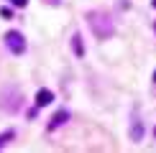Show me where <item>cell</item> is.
<instances>
[{"label":"cell","instance_id":"1","mask_svg":"<svg viewBox=\"0 0 156 153\" xmlns=\"http://www.w3.org/2000/svg\"><path fill=\"white\" fill-rule=\"evenodd\" d=\"M90 28L95 31L97 38H110L113 36V21H110L108 15H102V13H90Z\"/></svg>","mask_w":156,"mask_h":153},{"label":"cell","instance_id":"8","mask_svg":"<svg viewBox=\"0 0 156 153\" xmlns=\"http://www.w3.org/2000/svg\"><path fill=\"white\" fill-rule=\"evenodd\" d=\"M13 5H16V8H26V5H28V0H10Z\"/></svg>","mask_w":156,"mask_h":153},{"label":"cell","instance_id":"9","mask_svg":"<svg viewBox=\"0 0 156 153\" xmlns=\"http://www.w3.org/2000/svg\"><path fill=\"white\" fill-rule=\"evenodd\" d=\"M154 82H156V72H154Z\"/></svg>","mask_w":156,"mask_h":153},{"label":"cell","instance_id":"10","mask_svg":"<svg viewBox=\"0 0 156 153\" xmlns=\"http://www.w3.org/2000/svg\"><path fill=\"white\" fill-rule=\"evenodd\" d=\"M154 135H156V127H154Z\"/></svg>","mask_w":156,"mask_h":153},{"label":"cell","instance_id":"7","mask_svg":"<svg viewBox=\"0 0 156 153\" xmlns=\"http://www.w3.org/2000/svg\"><path fill=\"white\" fill-rule=\"evenodd\" d=\"M10 138H13V130H8V133H3V135H0V145H5V143H8Z\"/></svg>","mask_w":156,"mask_h":153},{"label":"cell","instance_id":"11","mask_svg":"<svg viewBox=\"0 0 156 153\" xmlns=\"http://www.w3.org/2000/svg\"><path fill=\"white\" fill-rule=\"evenodd\" d=\"M154 8H156V0H154Z\"/></svg>","mask_w":156,"mask_h":153},{"label":"cell","instance_id":"6","mask_svg":"<svg viewBox=\"0 0 156 153\" xmlns=\"http://www.w3.org/2000/svg\"><path fill=\"white\" fill-rule=\"evenodd\" d=\"M131 138H133V140H141V138H144V125H141V123H133V127H131Z\"/></svg>","mask_w":156,"mask_h":153},{"label":"cell","instance_id":"2","mask_svg":"<svg viewBox=\"0 0 156 153\" xmlns=\"http://www.w3.org/2000/svg\"><path fill=\"white\" fill-rule=\"evenodd\" d=\"M5 46H8L13 54H23V51H26L23 33H18V31H8V33H5Z\"/></svg>","mask_w":156,"mask_h":153},{"label":"cell","instance_id":"3","mask_svg":"<svg viewBox=\"0 0 156 153\" xmlns=\"http://www.w3.org/2000/svg\"><path fill=\"white\" fill-rule=\"evenodd\" d=\"M51 100H54L51 89H38L36 92V107H46V105H51Z\"/></svg>","mask_w":156,"mask_h":153},{"label":"cell","instance_id":"12","mask_svg":"<svg viewBox=\"0 0 156 153\" xmlns=\"http://www.w3.org/2000/svg\"><path fill=\"white\" fill-rule=\"evenodd\" d=\"M154 28H156V25H154Z\"/></svg>","mask_w":156,"mask_h":153},{"label":"cell","instance_id":"4","mask_svg":"<svg viewBox=\"0 0 156 153\" xmlns=\"http://www.w3.org/2000/svg\"><path fill=\"white\" fill-rule=\"evenodd\" d=\"M67 117H69V112H67V110H59V112L54 115V117H51V123H49V130H54V127L64 125V123H67Z\"/></svg>","mask_w":156,"mask_h":153},{"label":"cell","instance_id":"5","mask_svg":"<svg viewBox=\"0 0 156 153\" xmlns=\"http://www.w3.org/2000/svg\"><path fill=\"white\" fill-rule=\"evenodd\" d=\"M72 49H74L77 56H84V43H82V36H80V33L72 36Z\"/></svg>","mask_w":156,"mask_h":153}]
</instances>
